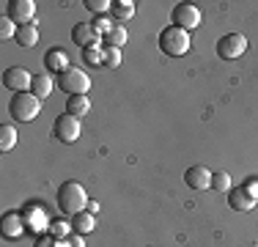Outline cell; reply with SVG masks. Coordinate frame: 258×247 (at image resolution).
Listing matches in <instances>:
<instances>
[{
	"label": "cell",
	"instance_id": "5b68a950",
	"mask_svg": "<svg viewBox=\"0 0 258 247\" xmlns=\"http://www.w3.org/2000/svg\"><path fill=\"white\" fill-rule=\"evenodd\" d=\"M214 52L220 55L223 60H236V58H242L244 52H247V36L244 33H225V36H220L217 39V44H214Z\"/></svg>",
	"mask_w": 258,
	"mask_h": 247
},
{
	"label": "cell",
	"instance_id": "d6986e66",
	"mask_svg": "<svg viewBox=\"0 0 258 247\" xmlns=\"http://www.w3.org/2000/svg\"><path fill=\"white\" fill-rule=\"evenodd\" d=\"M96 228V220H94V214L91 212H80L72 217V231L80 233V236H85V233H91Z\"/></svg>",
	"mask_w": 258,
	"mask_h": 247
},
{
	"label": "cell",
	"instance_id": "1f68e13d",
	"mask_svg": "<svg viewBox=\"0 0 258 247\" xmlns=\"http://www.w3.org/2000/svg\"><path fill=\"white\" fill-rule=\"evenodd\" d=\"M85 212L96 214V212H99V203H96V201H88V206H85Z\"/></svg>",
	"mask_w": 258,
	"mask_h": 247
},
{
	"label": "cell",
	"instance_id": "8fae6325",
	"mask_svg": "<svg viewBox=\"0 0 258 247\" xmlns=\"http://www.w3.org/2000/svg\"><path fill=\"white\" fill-rule=\"evenodd\" d=\"M184 181L192 190H209L212 187V170L206 165H192V168H187V173H184Z\"/></svg>",
	"mask_w": 258,
	"mask_h": 247
},
{
	"label": "cell",
	"instance_id": "2e32d148",
	"mask_svg": "<svg viewBox=\"0 0 258 247\" xmlns=\"http://www.w3.org/2000/svg\"><path fill=\"white\" fill-rule=\"evenodd\" d=\"M110 17H113L115 25H126L135 17V3L132 0H115L113 9H110Z\"/></svg>",
	"mask_w": 258,
	"mask_h": 247
},
{
	"label": "cell",
	"instance_id": "6da1fadb",
	"mask_svg": "<svg viewBox=\"0 0 258 247\" xmlns=\"http://www.w3.org/2000/svg\"><path fill=\"white\" fill-rule=\"evenodd\" d=\"M85 206H88V195H85V190H83L80 181H63L58 187V209H60V214L75 217V214L85 212Z\"/></svg>",
	"mask_w": 258,
	"mask_h": 247
},
{
	"label": "cell",
	"instance_id": "484cf974",
	"mask_svg": "<svg viewBox=\"0 0 258 247\" xmlns=\"http://www.w3.org/2000/svg\"><path fill=\"white\" fill-rule=\"evenodd\" d=\"M85 9L96 17H107L110 9H113V3H110V0H85Z\"/></svg>",
	"mask_w": 258,
	"mask_h": 247
},
{
	"label": "cell",
	"instance_id": "3957f363",
	"mask_svg": "<svg viewBox=\"0 0 258 247\" xmlns=\"http://www.w3.org/2000/svg\"><path fill=\"white\" fill-rule=\"evenodd\" d=\"M9 113L14 121H33L36 115L41 113V99L33 96L30 91H25V94H14L9 102Z\"/></svg>",
	"mask_w": 258,
	"mask_h": 247
},
{
	"label": "cell",
	"instance_id": "d4e9b609",
	"mask_svg": "<svg viewBox=\"0 0 258 247\" xmlns=\"http://www.w3.org/2000/svg\"><path fill=\"white\" fill-rule=\"evenodd\" d=\"M72 222H66V220H55L50 222V236L52 239H66V236H72Z\"/></svg>",
	"mask_w": 258,
	"mask_h": 247
},
{
	"label": "cell",
	"instance_id": "277c9868",
	"mask_svg": "<svg viewBox=\"0 0 258 247\" xmlns=\"http://www.w3.org/2000/svg\"><path fill=\"white\" fill-rule=\"evenodd\" d=\"M58 88L69 96H83V94H88V88H91V77H88V72H83L80 66H69L66 72L58 74Z\"/></svg>",
	"mask_w": 258,
	"mask_h": 247
},
{
	"label": "cell",
	"instance_id": "8992f818",
	"mask_svg": "<svg viewBox=\"0 0 258 247\" xmlns=\"http://www.w3.org/2000/svg\"><path fill=\"white\" fill-rule=\"evenodd\" d=\"M170 22L176 25V28H181V30H195L201 25V9L195 3H179V6H173V11H170Z\"/></svg>",
	"mask_w": 258,
	"mask_h": 247
},
{
	"label": "cell",
	"instance_id": "9a60e30c",
	"mask_svg": "<svg viewBox=\"0 0 258 247\" xmlns=\"http://www.w3.org/2000/svg\"><path fill=\"white\" fill-rule=\"evenodd\" d=\"M52 88H55V80H52L50 72L33 74V83H30V94H33V96H39L41 102H44V99L52 94Z\"/></svg>",
	"mask_w": 258,
	"mask_h": 247
},
{
	"label": "cell",
	"instance_id": "4fadbf2b",
	"mask_svg": "<svg viewBox=\"0 0 258 247\" xmlns=\"http://www.w3.org/2000/svg\"><path fill=\"white\" fill-rule=\"evenodd\" d=\"M255 203L258 201L244 187H231L228 190V206L233 212H250V209H255Z\"/></svg>",
	"mask_w": 258,
	"mask_h": 247
},
{
	"label": "cell",
	"instance_id": "ffe728a7",
	"mask_svg": "<svg viewBox=\"0 0 258 247\" xmlns=\"http://www.w3.org/2000/svg\"><path fill=\"white\" fill-rule=\"evenodd\" d=\"M102 41H104V47H115V49H121V47H124L126 41H129V33H126L124 25H115V28L110 30V33L104 36Z\"/></svg>",
	"mask_w": 258,
	"mask_h": 247
},
{
	"label": "cell",
	"instance_id": "7a4b0ae2",
	"mask_svg": "<svg viewBox=\"0 0 258 247\" xmlns=\"http://www.w3.org/2000/svg\"><path fill=\"white\" fill-rule=\"evenodd\" d=\"M189 47H192V39H189L187 30L176 28V25L162 28V33H159V49H162L165 55H170V58H181V55L189 52Z\"/></svg>",
	"mask_w": 258,
	"mask_h": 247
},
{
	"label": "cell",
	"instance_id": "4dcf8cb0",
	"mask_svg": "<svg viewBox=\"0 0 258 247\" xmlns=\"http://www.w3.org/2000/svg\"><path fill=\"white\" fill-rule=\"evenodd\" d=\"M33 247H55V239L52 236H39L33 242Z\"/></svg>",
	"mask_w": 258,
	"mask_h": 247
},
{
	"label": "cell",
	"instance_id": "44dd1931",
	"mask_svg": "<svg viewBox=\"0 0 258 247\" xmlns=\"http://www.w3.org/2000/svg\"><path fill=\"white\" fill-rule=\"evenodd\" d=\"M17 138H20L17 127H11V124H3V127H0V151H11V148L17 146Z\"/></svg>",
	"mask_w": 258,
	"mask_h": 247
},
{
	"label": "cell",
	"instance_id": "cb8c5ba5",
	"mask_svg": "<svg viewBox=\"0 0 258 247\" xmlns=\"http://www.w3.org/2000/svg\"><path fill=\"white\" fill-rule=\"evenodd\" d=\"M91 28L96 30V36H99V39H104V36H107L110 30L115 28V22H113V17H94V22H91Z\"/></svg>",
	"mask_w": 258,
	"mask_h": 247
},
{
	"label": "cell",
	"instance_id": "5bb4252c",
	"mask_svg": "<svg viewBox=\"0 0 258 247\" xmlns=\"http://www.w3.org/2000/svg\"><path fill=\"white\" fill-rule=\"evenodd\" d=\"M44 69L47 72H66L69 69V55H66L63 47H50L44 52Z\"/></svg>",
	"mask_w": 258,
	"mask_h": 247
},
{
	"label": "cell",
	"instance_id": "e0dca14e",
	"mask_svg": "<svg viewBox=\"0 0 258 247\" xmlns=\"http://www.w3.org/2000/svg\"><path fill=\"white\" fill-rule=\"evenodd\" d=\"M17 44L22 49H33L39 44V25L30 22V25H22L20 30H17Z\"/></svg>",
	"mask_w": 258,
	"mask_h": 247
},
{
	"label": "cell",
	"instance_id": "603a6c76",
	"mask_svg": "<svg viewBox=\"0 0 258 247\" xmlns=\"http://www.w3.org/2000/svg\"><path fill=\"white\" fill-rule=\"evenodd\" d=\"M102 55H104V47H102V44H94V47L83 49L85 66H102Z\"/></svg>",
	"mask_w": 258,
	"mask_h": 247
},
{
	"label": "cell",
	"instance_id": "83f0119b",
	"mask_svg": "<svg viewBox=\"0 0 258 247\" xmlns=\"http://www.w3.org/2000/svg\"><path fill=\"white\" fill-rule=\"evenodd\" d=\"M212 187L220 190V193H228V190L233 187V184H231V176H228L225 170H217V173L212 176Z\"/></svg>",
	"mask_w": 258,
	"mask_h": 247
},
{
	"label": "cell",
	"instance_id": "4316f807",
	"mask_svg": "<svg viewBox=\"0 0 258 247\" xmlns=\"http://www.w3.org/2000/svg\"><path fill=\"white\" fill-rule=\"evenodd\" d=\"M17 30H20V25H17L11 17H0V39H17Z\"/></svg>",
	"mask_w": 258,
	"mask_h": 247
},
{
	"label": "cell",
	"instance_id": "9c48e42d",
	"mask_svg": "<svg viewBox=\"0 0 258 247\" xmlns=\"http://www.w3.org/2000/svg\"><path fill=\"white\" fill-rule=\"evenodd\" d=\"M3 11L6 17H11L17 25H30L36 17V3L33 0H14V3H3Z\"/></svg>",
	"mask_w": 258,
	"mask_h": 247
},
{
	"label": "cell",
	"instance_id": "ba28073f",
	"mask_svg": "<svg viewBox=\"0 0 258 247\" xmlns=\"http://www.w3.org/2000/svg\"><path fill=\"white\" fill-rule=\"evenodd\" d=\"M30 83H33V74L22 66H11L3 72V85L11 94H25V91H30Z\"/></svg>",
	"mask_w": 258,
	"mask_h": 247
},
{
	"label": "cell",
	"instance_id": "ac0fdd59",
	"mask_svg": "<svg viewBox=\"0 0 258 247\" xmlns=\"http://www.w3.org/2000/svg\"><path fill=\"white\" fill-rule=\"evenodd\" d=\"M66 113L75 115V118H85V115L91 113V99H88V94L66 99Z\"/></svg>",
	"mask_w": 258,
	"mask_h": 247
},
{
	"label": "cell",
	"instance_id": "f1b7e54d",
	"mask_svg": "<svg viewBox=\"0 0 258 247\" xmlns=\"http://www.w3.org/2000/svg\"><path fill=\"white\" fill-rule=\"evenodd\" d=\"M55 247H85V239L80 233H72L66 239H55Z\"/></svg>",
	"mask_w": 258,
	"mask_h": 247
},
{
	"label": "cell",
	"instance_id": "30bf717a",
	"mask_svg": "<svg viewBox=\"0 0 258 247\" xmlns=\"http://www.w3.org/2000/svg\"><path fill=\"white\" fill-rule=\"evenodd\" d=\"M72 41L80 47V49H88V47H94V44H102V39L96 36V30L91 28V22H80L72 28Z\"/></svg>",
	"mask_w": 258,
	"mask_h": 247
},
{
	"label": "cell",
	"instance_id": "f546056e",
	"mask_svg": "<svg viewBox=\"0 0 258 247\" xmlns=\"http://www.w3.org/2000/svg\"><path fill=\"white\" fill-rule=\"evenodd\" d=\"M244 190H247V193H250V195H253L255 201H258V178H247V184H244Z\"/></svg>",
	"mask_w": 258,
	"mask_h": 247
},
{
	"label": "cell",
	"instance_id": "52a82bcc",
	"mask_svg": "<svg viewBox=\"0 0 258 247\" xmlns=\"http://www.w3.org/2000/svg\"><path fill=\"white\" fill-rule=\"evenodd\" d=\"M80 132H83V127H80V118H75V115H58L52 124V135L60 140V143H75V140L80 138Z\"/></svg>",
	"mask_w": 258,
	"mask_h": 247
},
{
	"label": "cell",
	"instance_id": "7402d4cb",
	"mask_svg": "<svg viewBox=\"0 0 258 247\" xmlns=\"http://www.w3.org/2000/svg\"><path fill=\"white\" fill-rule=\"evenodd\" d=\"M118 66H121V49H115V47H104V55H102V69L113 72V69H118Z\"/></svg>",
	"mask_w": 258,
	"mask_h": 247
},
{
	"label": "cell",
	"instance_id": "7c38bea8",
	"mask_svg": "<svg viewBox=\"0 0 258 247\" xmlns=\"http://www.w3.org/2000/svg\"><path fill=\"white\" fill-rule=\"evenodd\" d=\"M25 214L20 212H6L3 214V236L6 239H20L25 233Z\"/></svg>",
	"mask_w": 258,
	"mask_h": 247
}]
</instances>
